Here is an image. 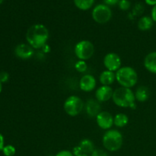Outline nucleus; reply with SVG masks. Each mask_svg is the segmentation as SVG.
Returning <instances> with one entry per match:
<instances>
[{
    "label": "nucleus",
    "instance_id": "obj_16",
    "mask_svg": "<svg viewBox=\"0 0 156 156\" xmlns=\"http://www.w3.org/2000/svg\"><path fill=\"white\" fill-rule=\"evenodd\" d=\"M135 94L136 100L138 101L139 102H145L149 99L150 96V90L146 86H140L136 90Z\"/></svg>",
    "mask_w": 156,
    "mask_h": 156
},
{
    "label": "nucleus",
    "instance_id": "obj_23",
    "mask_svg": "<svg viewBox=\"0 0 156 156\" xmlns=\"http://www.w3.org/2000/svg\"><path fill=\"white\" fill-rule=\"evenodd\" d=\"M130 2L129 0H120L118 3V6L120 9L123 11H126L130 8Z\"/></svg>",
    "mask_w": 156,
    "mask_h": 156
},
{
    "label": "nucleus",
    "instance_id": "obj_14",
    "mask_svg": "<svg viewBox=\"0 0 156 156\" xmlns=\"http://www.w3.org/2000/svg\"><path fill=\"white\" fill-rule=\"evenodd\" d=\"M144 66L149 73L156 74V51L146 55L144 59Z\"/></svg>",
    "mask_w": 156,
    "mask_h": 156
},
{
    "label": "nucleus",
    "instance_id": "obj_7",
    "mask_svg": "<svg viewBox=\"0 0 156 156\" xmlns=\"http://www.w3.org/2000/svg\"><path fill=\"white\" fill-rule=\"evenodd\" d=\"M91 16L98 24H106L112 18V11L107 5L98 4L93 9Z\"/></svg>",
    "mask_w": 156,
    "mask_h": 156
},
{
    "label": "nucleus",
    "instance_id": "obj_33",
    "mask_svg": "<svg viewBox=\"0 0 156 156\" xmlns=\"http://www.w3.org/2000/svg\"><path fill=\"white\" fill-rule=\"evenodd\" d=\"M79 156H89L88 155H87V154H82V155H79Z\"/></svg>",
    "mask_w": 156,
    "mask_h": 156
},
{
    "label": "nucleus",
    "instance_id": "obj_8",
    "mask_svg": "<svg viewBox=\"0 0 156 156\" xmlns=\"http://www.w3.org/2000/svg\"><path fill=\"white\" fill-rule=\"evenodd\" d=\"M104 66L107 70L111 72H117L121 68V58L116 53H108L104 57Z\"/></svg>",
    "mask_w": 156,
    "mask_h": 156
},
{
    "label": "nucleus",
    "instance_id": "obj_20",
    "mask_svg": "<svg viewBox=\"0 0 156 156\" xmlns=\"http://www.w3.org/2000/svg\"><path fill=\"white\" fill-rule=\"evenodd\" d=\"M95 0H73L76 8L82 11L89 10L94 5Z\"/></svg>",
    "mask_w": 156,
    "mask_h": 156
},
{
    "label": "nucleus",
    "instance_id": "obj_34",
    "mask_svg": "<svg viewBox=\"0 0 156 156\" xmlns=\"http://www.w3.org/2000/svg\"><path fill=\"white\" fill-rule=\"evenodd\" d=\"M3 1H4V0H0V5L3 2Z\"/></svg>",
    "mask_w": 156,
    "mask_h": 156
},
{
    "label": "nucleus",
    "instance_id": "obj_9",
    "mask_svg": "<svg viewBox=\"0 0 156 156\" xmlns=\"http://www.w3.org/2000/svg\"><path fill=\"white\" fill-rule=\"evenodd\" d=\"M96 121L101 129L109 130L114 125V117L108 111H101L96 117Z\"/></svg>",
    "mask_w": 156,
    "mask_h": 156
},
{
    "label": "nucleus",
    "instance_id": "obj_2",
    "mask_svg": "<svg viewBox=\"0 0 156 156\" xmlns=\"http://www.w3.org/2000/svg\"><path fill=\"white\" fill-rule=\"evenodd\" d=\"M112 100L117 106L120 108H130L136 109L135 94L131 88L120 87L114 91Z\"/></svg>",
    "mask_w": 156,
    "mask_h": 156
},
{
    "label": "nucleus",
    "instance_id": "obj_35",
    "mask_svg": "<svg viewBox=\"0 0 156 156\" xmlns=\"http://www.w3.org/2000/svg\"><path fill=\"white\" fill-rule=\"evenodd\" d=\"M50 156H52V155H50Z\"/></svg>",
    "mask_w": 156,
    "mask_h": 156
},
{
    "label": "nucleus",
    "instance_id": "obj_17",
    "mask_svg": "<svg viewBox=\"0 0 156 156\" xmlns=\"http://www.w3.org/2000/svg\"><path fill=\"white\" fill-rule=\"evenodd\" d=\"M153 20L149 16H143L140 18L138 21V28L142 31H147L149 30L153 26Z\"/></svg>",
    "mask_w": 156,
    "mask_h": 156
},
{
    "label": "nucleus",
    "instance_id": "obj_18",
    "mask_svg": "<svg viewBox=\"0 0 156 156\" xmlns=\"http://www.w3.org/2000/svg\"><path fill=\"white\" fill-rule=\"evenodd\" d=\"M79 147L82 149V152L83 154H91L93 151L94 150V145L91 140L89 139H84V140H81L80 143L79 144Z\"/></svg>",
    "mask_w": 156,
    "mask_h": 156
},
{
    "label": "nucleus",
    "instance_id": "obj_21",
    "mask_svg": "<svg viewBox=\"0 0 156 156\" xmlns=\"http://www.w3.org/2000/svg\"><path fill=\"white\" fill-rule=\"evenodd\" d=\"M75 68H76V71L79 73H85L86 72L87 69H88V66L85 61L84 60H79L76 62L75 64Z\"/></svg>",
    "mask_w": 156,
    "mask_h": 156
},
{
    "label": "nucleus",
    "instance_id": "obj_19",
    "mask_svg": "<svg viewBox=\"0 0 156 156\" xmlns=\"http://www.w3.org/2000/svg\"><path fill=\"white\" fill-rule=\"evenodd\" d=\"M129 123V117L123 113H119L114 117V125L118 128L125 127Z\"/></svg>",
    "mask_w": 156,
    "mask_h": 156
},
{
    "label": "nucleus",
    "instance_id": "obj_3",
    "mask_svg": "<svg viewBox=\"0 0 156 156\" xmlns=\"http://www.w3.org/2000/svg\"><path fill=\"white\" fill-rule=\"evenodd\" d=\"M116 80L121 87L131 88L138 82V74L131 66H123L116 72Z\"/></svg>",
    "mask_w": 156,
    "mask_h": 156
},
{
    "label": "nucleus",
    "instance_id": "obj_11",
    "mask_svg": "<svg viewBox=\"0 0 156 156\" xmlns=\"http://www.w3.org/2000/svg\"><path fill=\"white\" fill-rule=\"evenodd\" d=\"M15 54L21 59H28L34 56V51L33 47H30L29 44H21L15 47Z\"/></svg>",
    "mask_w": 156,
    "mask_h": 156
},
{
    "label": "nucleus",
    "instance_id": "obj_13",
    "mask_svg": "<svg viewBox=\"0 0 156 156\" xmlns=\"http://www.w3.org/2000/svg\"><path fill=\"white\" fill-rule=\"evenodd\" d=\"M85 111L89 117H97L101 112L100 104L95 99H89L85 104Z\"/></svg>",
    "mask_w": 156,
    "mask_h": 156
},
{
    "label": "nucleus",
    "instance_id": "obj_32",
    "mask_svg": "<svg viewBox=\"0 0 156 156\" xmlns=\"http://www.w3.org/2000/svg\"><path fill=\"white\" fill-rule=\"evenodd\" d=\"M2 90V82H0V93H1Z\"/></svg>",
    "mask_w": 156,
    "mask_h": 156
},
{
    "label": "nucleus",
    "instance_id": "obj_27",
    "mask_svg": "<svg viewBox=\"0 0 156 156\" xmlns=\"http://www.w3.org/2000/svg\"><path fill=\"white\" fill-rule=\"evenodd\" d=\"M104 4L107 5L108 6H114L115 5L118 4L120 0H103Z\"/></svg>",
    "mask_w": 156,
    "mask_h": 156
},
{
    "label": "nucleus",
    "instance_id": "obj_28",
    "mask_svg": "<svg viewBox=\"0 0 156 156\" xmlns=\"http://www.w3.org/2000/svg\"><path fill=\"white\" fill-rule=\"evenodd\" d=\"M73 153L75 156H79V155H82V154H83L82 152V149H81V148L79 147V146H76V147L73 148Z\"/></svg>",
    "mask_w": 156,
    "mask_h": 156
},
{
    "label": "nucleus",
    "instance_id": "obj_5",
    "mask_svg": "<svg viewBox=\"0 0 156 156\" xmlns=\"http://www.w3.org/2000/svg\"><path fill=\"white\" fill-rule=\"evenodd\" d=\"M84 102L76 95H71L66 99L63 105L65 112L70 117H76L84 109Z\"/></svg>",
    "mask_w": 156,
    "mask_h": 156
},
{
    "label": "nucleus",
    "instance_id": "obj_30",
    "mask_svg": "<svg viewBox=\"0 0 156 156\" xmlns=\"http://www.w3.org/2000/svg\"><path fill=\"white\" fill-rule=\"evenodd\" d=\"M5 147V140L2 134L0 133V152L2 151L3 148Z\"/></svg>",
    "mask_w": 156,
    "mask_h": 156
},
{
    "label": "nucleus",
    "instance_id": "obj_6",
    "mask_svg": "<svg viewBox=\"0 0 156 156\" xmlns=\"http://www.w3.org/2000/svg\"><path fill=\"white\" fill-rule=\"evenodd\" d=\"M75 54L79 60L89 59L94 55V47L88 40H82L76 44L74 48Z\"/></svg>",
    "mask_w": 156,
    "mask_h": 156
},
{
    "label": "nucleus",
    "instance_id": "obj_10",
    "mask_svg": "<svg viewBox=\"0 0 156 156\" xmlns=\"http://www.w3.org/2000/svg\"><path fill=\"white\" fill-rule=\"evenodd\" d=\"M96 79L90 74H86L81 78L79 81V88L85 92H90L96 87Z\"/></svg>",
    "mask_w": 156,
    "mask_h": 156
},
{
    "label": "nucleus",
    "instance_id": "obj_4",
    "mask_svg": "<svg viewBox=\"0 0 156 156\" xmlns=\"http://www.w3.org/2000/svg\"><path fill=\"white\" fill-rule=\"evenodd\" d=\"M123 135L117 129H109L104 134L102 143L107 150L109 152H117L123 146Z\"/></svg>",
    "mask_w": 156,
    "mask_h": 156
},
{
    "label": "nucleus",
    "instance_id": "obj_22",
    "mask_svg": "<svg viewBox=\"0 0 156 156\" xmlns=\"http://www.w3.org/2000/svg\"><path fill=\"white\" fill-rule=\"evenodd\" d=\"M2 152L5 156H13L16 152V149L12 145H7L3 148Z\"/></svg>",
    "mask_w": 156,
    "mask_h": 156
},
{
    "label": "nucleus",
    "instance_id": "obj_26",
    "mask_svg": "<svg viewBox=\"0 0 156 156\" xmlns=\"http://www.w3.org/2000/svg\"><path fill=\"white\" fill-rule=\"evenodd\" d=\"M55 156H75L73 155V152L69 150H61L56 153Z\"/></svg>",
    "mask_w": 156,
    "mask_h": 156
},
{
    "label": "nucleus",
    "instance_id": "obj_25",
    "mask_svg": "<svg viewBox=\"0 0 156 156\" xmlns=\"http://www.w3.org/2000/svg\"><path fill=\"white\" fill-rule=\"evenodd\" d=\"M9 79V73L6 72H2L0 73V82L3 83V82H8Z\"/></svg>",
    "mask_w": 156,
    "mask_h": 156
},
{
    "label": "nucleus",
    "instance_id": "obj_15",
    "mask_svg": "<svg viewBox=\"0 0 156 156\" xmlns=\"http://www.w3.org/2000/svg\"><path fill=\"white\" fill-rule=\"evenodd\" d=\"M99 80L102 85H108L110 86L112 85L116 80V73L109 70H105L101 73L99 76Z\"/></svg>",
    "mask_w": 156,
    "mask_h": 156
},
{
    "label": "nucleus",
    "instance_id": "obj_31",
    "mask_svg": "<svg viewBox=\"0 0 156 156\" xmlns=\"http://www.w3.org/2000/svg\"><path fill=\"white\" fill-rule=\"evenodd\" d=\"M145 2L148 5H151L152 7L156 5V0H145Z\"/></svg>",
    "mask_w": 156,
    "mask_h": 156
},
{
    "label": "nucleus",
    "instance_id": "obj_29",
    "mask_svg": "<svg viewBox=\"0 0 156 156\" xmlns=\"http://www.w3.org/2000/svg\"><path fill=\"white\" fill-rule=\"evenodd\" d=\"M151 18H152L153 21L156 22V5L152 7V12H151Z\"/></svg>",
    "mask_w": 156,
    "mask_h": 156
},
{
    "label": "nucleus",
    "instance_id": "obj_12",
    "mask_svg": "<svg viewBox=\"0 0 156 156\" xmlns=\"http://www.w3.org/2000/svg\"><path fill=\"white\" fill-rule=\"evenodd\" d=\"M114 90L111 86L101 85L95 91L96 100L98 102H106L112 98Z\"/></svg>",
    "mask_w": 156,
    "mask_h": 156
},
{
    "label": "nucleus",
    "instance_id": "obj_1",
    "mask_svg": "<svg viewBox=\"0 0 156 156\" xmlns=\"http://www.w3.org/2000/svg\"><path fill=\"white\" fill-rule=\"evenodd\" d=\"M49 35V30L45 25L42 24H35L27 29L26 40L30 47L38 50L47 45Z\"/></svg>",
    "mask_w": 156,
    "mask_h": 156
},
{
    "label": "nucleus",
    "instance_id": "obj_24",
    "mask_svg": "<svg viewBox=\"0 0 156 156\" xmlns=\"http://www.w3.org/2000/svg\"><path fill=\"white\" fill-rule=\"evenodd\" d=\"M91 156H109V155H108V152H105V151L103 150V149H94V150L93 151L92 153L91 154Z\"/></svg>",
    "mask_w": 156,
    "mask_h": 156
}]
</instances>
